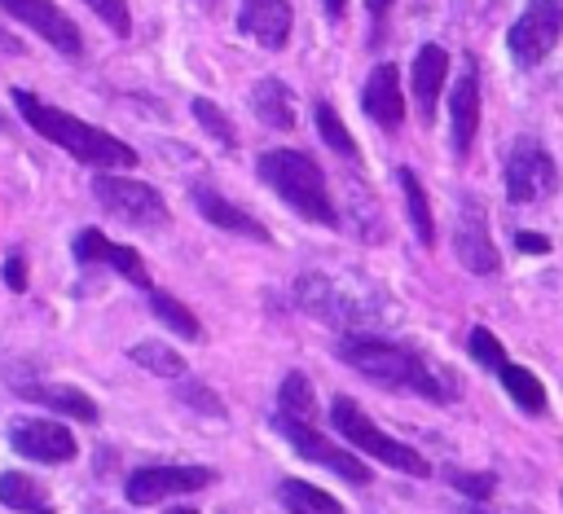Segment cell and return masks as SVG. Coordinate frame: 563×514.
Instances as JSON below:
<instances>
[{
  "label": "cell",
  "instance_id": "12",
  "mask_svg": "<svg viewBox=\"0 0 563 514\" xmlns=\"http://www.w3.org/2000/svg\"><path fill=\"white\" fill-rule=\"evenodd\" d=\"M453 255H457V264H462L466 272H475V277H488V272L501 268V255H497V246H493V237H488V215H484V206H479L475 198H462V206H457Z\"/></svg>",
  "mask_w": 563,
  "mask_h": 514
},
{
  "label": "cell",
  "instance_id": "29",
  "mask_svg": "<svg viewBox=\"0 0 563 514\" xmlns=\"http://www.w3.org/2000/svg\"><path fill=\"white\" fill-rule=\"evenodd\" d=\"M312 119H317V132H321V141H325V145H330L339 158H352V163L361 158V149H356L352 132L343 127V119L334 114V105H330V101H317V105H312Z\"/></svg>",
  "mask_w": 563,
  "mask_h": 514
},
{
  "label": "cell",
  "instance_id": "23",
  "mask_svg": "<svg viewBox=\"0 0 563 514\" xmlns=\"http://www.w3.org/2000/svg\"><path fill=\"white\" fill-rule=\"evenodd\" d=\"M277 501H282L286 514H343V505L325 488H317L308 479H282L277 483Z\"/></svg>",
  "mask_w": 563,
  "mask_h": 514
},
{
  "label": "cell",
  "instance_id": "34",
  "mask_svg": "<svg viewBox=\"0 0 563 514\" xmlns=\"http://www.w3.org/2000/svg\"><path fill=\"white\" fill-rule=\"evenodd\" d=\"M449 483H453L457 492L475 496V501L493 496V488H497V479H493V474H471V470H453V474H449Z\"/></svg>",
  "mask_w": 563,
  "mask_h": 514
},
{
  "label": "cell",
  "instance_id": "21",
  "mask_svg": "<svg viewBox=\"0 0 563 514\" xmlns=\"http://www.w3.org/2000/svg\"><path fill=\"white\" fill-rule=\"evenodd\" d=\"M251 110L264 127H277V132H290L295 127V101H290V88L273 75H264L255 88H251Z\"/></svg>",
  "mask_w": 563,
  "mask_h": 514
},
{
  "label": "cell",
  "instance_id": "33",
  "mask_svg": "<svg viewBox=\"0 0 563 514\" xmlns=\"http://www.w3.org/2000/svg\"><path fill=\"white\" fill-rule=\"evenodd\" d=\"M176 395H180L185 404H194V413H207V417H224V404H220V395H216L211 387H202V382H185Z\"/></svg>",
  "mask_w": 563,
  "mask_h": 514
},
{
  "label": "cell",
  "instance_id": "26",
  "mask_svg": "<svg viewBox=\"0 0 563 514\" xmlns=\"http://www.w3.org/2000/svg\"><path fill=\"white\" fill-rule=\"evenodd\" d=\"M150 312H154L172 334H180V338H189V343H202V325H198V316H194L176 294H167V290H150Z\"/></svg>",
  "mask_w": 563,
  "mask_h": 514
},
{
  "label": "cell",
  "instance_id": "18",
  "mask_svg": "<svg viewBox=\"0 0 563 514\" xmlns=\"http://www.w3.org/2000/svg\"><path fill=\"white\" fill-rule=\"evenodd\" d=\"M194 211L211 224V228H224V233H238V237H251V242H273V233L246 215L242 206H233L224 193H216L211 185H194Z\"/></svg>",
  "mask_w": 563,
  "mask_h": 514
},
{
  "label": "cell",
  "instance_id": "9",
  "mask_svg": "<svg viewBox=\"0 0 563 514\" xmlns=\"http://www.w3.org/2000/svg\"><path fill=\"white\" fill-rule=\"evenodd\" d=\"M554 189V158L537 136H519L506 154V198L515 206L537 202L541 193Z\"/></svg>",
  "mask_w": 563,
  "mask_h": 514
},
{
  "label": "cell",
  "instance_id": "7",
  "mask_svg": "<svg viewBox=\"0 0 563 514\" xmlns=\"http://www.w3.org/2000/svg\"><path fill=\"white\" fill-rule=\"evenodd\" d=\"M273 431L303 457V461H317V466H325V470H334L339 479H347V483H356V488H365L369 483V466L356 457V452H347V448H339V444H330L321 431H312L308 422H299V417H286V413H273Z\"/></svg>",
  "mask_w": 563,
  "mask_h": 514
},
{
  "label": "cell",
  "instance_id": "35",
  "mask_svg": "<svg viewBox=\"0 0 563 514\" xmlns=\"http://www.w3.org/2000/svg\"><path fill=\"white\" fill-rule=\"evenodd\" d=\"M0 277H4V286H9L13 294H22V290H26V259L13 250V255L4 259V268H0Z\"/></svg>",
  "mask_w": 563,
  "mask_h": 514
},
{
  "label": "cell",
  "instance_id": "39",
  "mask_svg": "<svg viewBox=\"0 0 563 514\" xmlns=\"http://www.w3.org/2000/svg\"><path fill=\"white\" fill-rule=\"evenodd\" d=\"M387 4H391V0H365V9H369L374 18H378V13H387Z\"/></svg>",
  "mask_w": 563,
  "mask_h": 514
},
{
  "label": "cell",
  "instance_id": "37",
  "mask_svg": "<svg viewBox=\"0 0 563 514\" xmlns=\"http://www.w3.org/2000/svg\"><path fill=\"white\" fill-rule=\"evenodd\" d=\"M0 53H9V57H22V53H26V44H22L18 35H9V31L0 26Z\"/></svg>",
  "mask_w": 563,
  "mask_h": 514
},
{
  "label": "cell",
  "instance_id": "38",
  "mask_svg": "<svg viewBox=\"0 0 563 514\" xmlns=\"http://www.w3.org/2000/svg\"><path fill=\"white\" fill-rule=\"evenodd\" d=\"M343 9H347V0H325V13H330V18H339Z\"/></svg>",
  "mask_w": 563,
  "mask_h": 514
},
{
  "label": "cell",
  "instance_id": "36",
  "mask_svg": "<svg viewBox=\"0 0 563 514\" xmlns=\"http://www.w3.org/2000/svg\"><path fill=\"white\" fill-rule=\"evenodd\" d=\"M515 246H519L523 255H545V250H550V242H545V237H537V233H519V237H515Z\"/></svg>",
  "mask_w": 563,
  "mask_h": 514
},
{
  "label": "cell",
  "instance_id": "14",
  "mask_svg": "<svg viewBox=\"0 0 563 514\" xmlns=\"http://www.w3.org/2000/svg\"><path fill=\"white\" fill-rule=\"evenodd\" d=\"M0 9L9 13V18H18V22H26L40 40H48L57 53H66V57H84V35H79V26L53 4V0H0Z\"/></svg>",
  "mask_w": 563,
  "mask_h": 514
},
{
  "label": "cell",
  "instance_id": "1",
  "mask_svg": "<svg viewBox=\"0 0 563 514\" xmlns=\"http://www.w3.org/2000/svg\"><path fill=\"white\" fill-rule=\"evenodd\" d=\"M339 360L352 365L356 373H365L369 382H383L391 391H409V395H422V400H457V382L449 369H435L427 356H418L413 347L405 343H391V338H378V334H343L334 343Z\"/></svg>",
  "mask_w": 563,
  "mask_h": 514
},
{
  "label": "cell",
  "instance_id": "4",
  "mask_svg": "<svg viewBox=\"0 0 563 514\" xmlns=\"http://www.w3.org/2000/svg\"><path fill=\"white\" fill-rule=\"evenodd\" d=\"M295 299H299L303 312H312V316H321L330 325H343L347 334H361V325H374V321L391 316V308H383L391 299H383V294H374L365 286L347 290V281L330 277V272H303L295 281Z\"/></svg>",
  "mask_w": 563,
  "mask_h": 514
},
{
  "label": "cell",
  "instance_id": "19",
  "mask_svg": "<svg viewBox=\"0 0 563 514\" xmlns=\"http://www.w3.org/2000/svg\"><path fill=\"white\" fill-rule=\"evenodd\" d=\"M444 75H449V53L440 44H422L413 53V105H418V119L431 123L435 119V101H440V88H444Z\"/></svg>",
  "mask_w": 563,
  "mask_h": 514
},
{
  "label": "cell",
  "instance_id": "15",
  "mask_svg": "<svg viewBox=\"0 0 563 514\" xmlns=\"http://www.w3.org/2000/svg\"><path fill=\"white\" fill-rule=\"evenodd\" d=\"M290 22H295L290 0H242V9H238V31L251 35L268 53L290 44Z\"/></svg>",
  "mask_w": 563,
  "mask_h": 514
},
{
  "label": "cell",
  "instance_id": "24",
  "mask_svg": "<svg viewBox=\"0 0 563 514\" xmlns=\"http://www.w3.org/2000/svg\"><path fill=\"white\" fill-rule=\"evenodd\" d=\"M128 360L141 365V369L154 373V378H185V373H189L185 356H180L172 343H163V338H145V343L128 347Z\"/></svg>",
  "mask_w": 563,
  "mask_h": 514
},
{
  "label": "cell",
  "instance_id": "40",
  "mask_svg": "<svg viewBox=\"0 0 563 514\" xmlns=\"http://www.w3.org/2000/svg\"><path fill=\"white\" fill-rule=\"evenodd\" d=\"M167 514H198V510H185V505H172Z\"/></svg>",
  "mask_w": 563,
  "mask_h": 514
},
{
  "label": "cell",
  "instance_id": "31",
  "mask_svg": "<svg viewBox=\"0 0 563 514\" xmlns=\"http://www.w3.org/2000/svg\"><path fill=\"white\" fill-rule=\"evenodd\" d=\"M466 347H471V356L484 365V369H493V373H501L510 360H506V351H501V338L493 334V329H484V325H475L471 334H466Z\"/></svg>",
  "mask_w": 563,
  "mask_h": 514
},
{
  "label": "cell",
  "instance_id": "11",
  "mask_svg": "<svg viewBox=\"0 0 563 514\" xmlns=\"http://www.w3.org/2000/svg\"><path fill=\"white\" fill-rule=\"evenodd\" d=\"M9 444L18 457L40 461V466H62V461H75V452H79V439L70 435V426H62L53 417H13Z\"/></svg>",
  "mask_w": 563,
  "mask_h": 514
},
{
  "label": "cell",
  "instance_id": "20",
  "mask_svg": "<svg viewBox=\"0 0 563 514\" xmlns=\"http://www.w3.org/2000/svg\"><path fill=\"white\" fill-rule=\"evenodd\" d=\"M13 391H18L22 400H31V404H40V409H57V413H66V417H75V422H84V426H92V422L101 417L97 400H92L88 391H79V387H62V382H18Z\"/></svg>",
  "mask_w": 563,
  "mask_h": 514
},
{
  "label": "cell",
  "instance_id": "17",
  "mask_svg": "<svg viewBox=\"0 0 563 514\" xmlns=\"http://www.w3.org/2000/svg\"><path fill=\"white\" fill-rule=\"evenodd\" d=\"M361 105L378 127H400L405 123V92H400V70L391 62H378L361 88Z\"/></svg>",
  "mask_w": 563,
  "mask_h": 514
},
{
  "label": "cell",
  "instance_id": "22",
  "mask_svg": "<svg viewBox=\"0 0 563 514\" xmlns=\"http://www.w3.org/2000/svg\"><path fill=\"white\" fill-rule=\"evenodd\" d=\"M0 505H9L18 514H53L48 492L22 470H0Z\"/></svg>",
  "mask_w": 563,
  "mask_h": 514
},
{
  "label": "cell",
  "instance_id": "8",
  "mask_svg": "<svg viewBox=\"0 0 563 514\" xmlns=\"http://www.w3.org/2000/svg\"><path fill=\"white\" fill-rule=\"evenodd\" d=\"M563 35V0H528L523 13L510 22L506 48L519 66H537Z\"/></svg>",
  "mask_w": 563,
  "mask_h": 514
},
{
  "label": "cell",
  "instance_id": "5",
  "mask_svg": "<svg viewBox=\"0 0 563 514\" xmlns=\"http://www.w3.org/2000/svg\"><path fill=\"white\" fill-rule=\"evenodd\" d=\"M330 422H334V431H339L356 452H365V457H374V461H383V466H391V470H405V474H413V479H427V474H431L427 457H422L418 448L391 439L387 431H378V426L369 422V413H365L356 400L334 395V404H330Z\"/></svg>",
  "mask_w": 563,
  "mask_h": 514
},
{
  "label": "cell",
  "instance_id": "10",
  "mask_svg": "<svg viewBox=\"0 0 563 514\" xmlns=\"http://www.w3.org/2000/svg\"><path fill=\"white\" fill-rule=\"evenodd\" d=\"M207 483H216L211 466H141L128 474L123 496L128 505H154L167 496H185V492H202Z\"/></svg>",
  "mask_w": 563,
  "mask_h": 514
},
{
  "label": "cell",
  "instance_id": "3",
  "mask_svg": "<svg viewBox=\"0 0 563 514\" xmlns=\"http://www.w3.org/2000/svg\"><path fill=\"white\" fill-rule=\"evenodd\" d=\"M255 167H260V180H264L290 211H299L303 220L325 224V228L339 224V211H334L330 189H325V171H321L303 149H264Z\"/></svg>",
  "mask_w": 563,
  "mask_h": 514
},
{
  "label": "cell",
  "instance_id": "28",
  "mask_svg": "<svg viewBox=\"0 0 563 514\" xmlns=\"http://www.w3.org/2000/svg\"><path fill=\"white\" fill-rule=\"evenodd\" d=\"M312 409H317V391H312L308 373L290 369V373L282 378V387H277V413H286V417H299V422H308V417H312Z\"/></svg>",
  "mask_w": 563,
  "mask_h": 514
},
{
  "label": "cell",
  "instance_id": "32",
  "mask_svg": "<svg viewBox=\"0 0 563 514\" xmlns=\"http://www.w3.org/2000/svg\"><path fill=\"white\" fill-rule=\"evenodd\" d=\"M114 35H132V9H128V0H84Z\"/></svg>",
  "mask_w": 563,
  "mask_h": 514
},
{
  "label": "cell",
  "instance_id": "30",
  "mask_svg": "<svg viewBox=\"0 0 563 514\" xmlns=\"http://www.w3.org/2000/svg\"><path fill=\"white\" fill-rule=\"evenodd\" d=\"M194 119H198V127L216 141V145H224V149H233L238 145V132H233V123H229V114L216 105V101H207V97H194Z\"/></svg>",
  "mask_w": 563,
  "mask_h": 514
},
{
  "label": "cell",
  "instance_id": "6",
  "mask_svg": "<svg viewBox=\"0 0 563 514\" xmlns=\"http://www.w3.org/2000/svg\"><path fill=\"white\" fill-rule=\"evenodd\" d=\"M92 198L101 202L106 215L123 220V224H136V228H154V224H167V198L145 185V180H128V176H114V171H97L92 176Z\"/></svg>",
  "mask_w": 563,
  "mask_h": 514
},
{
  "label": "cell",
  "instance_id": "25",
  "mask_svg": "<svg viewBox=\"0 0 563 514\" xmlns=\"http://www.w3.org/2000/svg\"><path fill=\"white\" fill-rule=\"evenodd\" d=\"M396 180H400V193H405V211H409V224H413L418 242H422V246H435V220H431V202H427V189H422V180H418L409 167H400V171H396Z\"/></svg>",
  "mask_w": 563,
  "mask_h": 514
},
{
  "label": "cell",
  "instance_id": "16",
  "mask_svg": "<svg viewBox=\"0 0 563 514\" xmlns=\"http://www.w3.org/2000/svg\"><path fill=\"white\" fill-rule=\"evenodd\" d=\"M479 132V75L475 62H466V70L457 75L453 92H449V136H453V154L466 158Z\"/></svg>",
  "mask_w": 563,
  "mask_h": 514
},
{
  "label": "cell",
  "instance_id": "2",
  "mask_svg": "<svg viewBox=\"0 0 563 514\" xmlns=\"http://www.w3.org/2000/svg\"><path fill=\"white\" fill-rule=\"evenodd\" d=\"M13 105H18V114L26 119V127H35L44 141H53L57 149H66L70 158H79V163H88V167H97V171H114V167H132V163H136V149H132L128 141L110 136L106 127L84 123V119L70 114V110H57V105L40 101V97L26 92V88H13Z\"/></svg>",
  "mask_w": 563,
  "mask_h": 514
},
{
  "label": "cell",
  "instance_id": "13",
  "mask_svg": "<svg viewBox=\"0 0 563 514\" xmlns=\"http://www.w3.org/2000/svg\"><path fill=\"white\" fill-rule=\"evenodd\" d=\"M70 255H75V264H84V268H88V264H106V268H114L128 286L154 290L141 250H132V246H123V242H110L101 228H79L75 242H70Z\"/></svg>",
  "mask_w": 563,
  "mask_h": 514
},
{
  "label": "cell",
  "instance_id": "27",
  "mask_svg": "<svg viewBox=\"0 0 563 514\" xmlns=\"http://www.w3.org/2000/svg\"><path fill=\"white\" fill-rule=\"evenodd\" d=\"M497 378H501V387L510 391V400H515L523 413H545V382H541L532 369H523V365H506Z\"/></svg>",
  "mask_w": 563,
  "mask_h": 514
}]
</instances>
